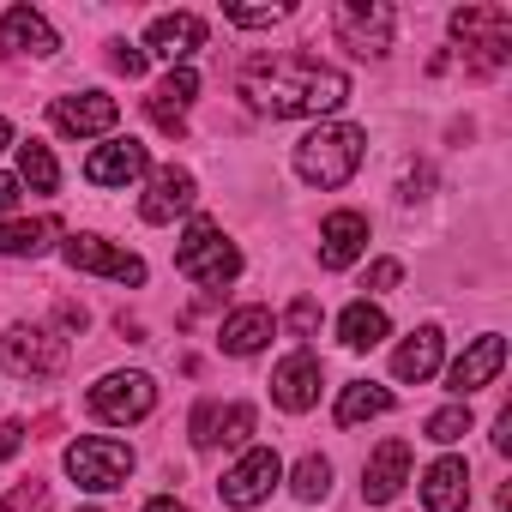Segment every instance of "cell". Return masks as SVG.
Returning a JSON list of instances; mask_svg holds the SVG:
<instances>
[{"label":"cell","instance_id":"cell-37","mask_svg":"<svg viewBox=\"0 0 512 512\" xmlns=\"http://www.w3.org/2000/svg\"><path fill=\"white\" fill-rule=\"evenodd\" d=\"M494 452H512V410L494 416Z\"/></svg>","mask_w":512,"mask_h":512},{"label":"cell","instance_id":"cell-15","mask_svg":"<svg viewBox=\"0 0 512 512\" xmlns=\"http://www.w3.org/2000/svg\"><path fill=\"white\" fill-rule=\"evenodd\" d=\"M362 247H368V217H362V211H332V217L320 223V266H326V272L356 266Z\"/></svg>","mask_w":512,"mask_h":512},{"label":"cell","instance_id":"cell-10","mask_svg":"<svg viewBox=\"0 0 512 512\" xmlns=\"http://www.w3.org/2000/svg\"><path fill=\"white\" fill-rule=\"evenodd\" d=\"M392 25H398V13L386 7V0H344L338 7V37L356 55H386L392 49Z\"/></svg>","mask_w":512,"mask_h":512},{"label":"cell","instance_id":"cell-34","mask_svg":"<svg viewBox=\"0 0 512 512\" xmlns=\"http://www.w3.org/2000/svg\"><path fill=\"white\" fill-rule=\"evenodd\" d=\"M109 61H115V73H127V79H139V73H145V49H127V43H115V55H109Z\"/></svg>","mask_w":512,"mask_h":512},{"label":"cell","instance_id":"cell-28","mask_svg":"<svg viewBox=\"0 0 512 512\" xmlns=\"http://www.w3.org/2000/svg\"><path fill=\"white\" fill-rule=\"evenodd\" d=\"M19 187H31V193H55L61 187V169H55V151L49 145H19Z\"/></svg>","mask_w":512,"mask_h":512},{"label":"cell","instance_id":"cell-32","mask_svg":"<svg viewBox=\"0 0 512 512\" xmlns=\"http://www.w3.org/2000/svg\"><path fill=\"white\" fill-rule=\"evenodd\" d=\"M223 19H229V25H241V31H260V25H278V19H284V7H223Z\"/></svg>","mask_w":512,"mask_h":512},{"label":"cell","instance_id":"cell-14","mask_svg":"<svg viewBox=\"0 0 512 512\" xmlns=\"http://www.w3.org/2000/svg\"><path fill=\"white\" fill-rule=\"evenodd\" d=\"M272 398H278L290 416L314 410V404H320V356H314V350L284 356V362H278V374H272Z\"/></svg>","mask_w":512,"mask_h":512},{"label":"cell","instance_id":"cell-2","mask_svg":"<svg viewBox=\"0 0 512 512\" xmlns=\"http://www.w3.org/2000/svg\"><path fill=\"white\" fill-rule=\"evenodd\" d=\"M362 151H368V133L350 127V121H332V127H314L302 145H296V175L308 187H344L356 169H362Z\"/></svg>","mask_w":512,"mask_h":512},{"label":"cell","instance_id":"cell-21","mask_svg":"<svg viewBox=\"0 0 512 512\" xmlns=\"http://www.w3.org/2000/svg\"><path fill=\"white\" fill-rule=\"evenodd\" d=\"M0 49H19V55L49 61V55L61 49V37H55V25H49L37 7H13L7 19H0Z\"/></svg>","mask_w":512,"mask_h":512},{"label":"cell","instance_id":"cell-36","mask_svg":"<svg viewBox=\"0 0 512 512\" xmlns=\"http://www.w3.org/2000/svg\"><path fill=\"white\" fill-rule=\"evenodd\" d=\"M19 446H25V428L19 422H0V458H13Z\"/></svg>","mask_w":512,"mask_h":512},{"label":"cell","instance_id":"cell-12","mask_svg":"<svg viewBox=\"0 0 512 512\" xmlns=\"http://www.w3.org/2000/svg\"><path fill=\"white\" fill-rule=\"evenodd\" d=\"M151 169V151L139 145V139H109V145H97L91 157H85V181L91 187H127V181H139Z\"/></svg>","mask_w":512,"mask_h":512},{"label":"cell","instance_id":"cell-40","mask_svg":"<svg viewBox=\"0 0 512 512\" xmlns=\"http://www.w3.org/2000/svg\"><path fill=\"white\" fill-rule=\"evenodd\" d=\"M7 145H13V121H7V115H0V151H7Z\"/></svg>","mask_w":512,"mask_h":512},{"label":"cell","instance_id":"cell-22","mask_svg":"<svg viewBox=\"0 0 512 512\" xmlns=\"http://www.w3.org/2000/svg\"><path fill=\"white\" fill-rule=\"evenodd\" d=\"M193 97H199V73H193V67H169V79L145 97V109H151V121H157L163 133H181Z\"/></svg>","mask_w":512,"mask_h":512},{"label":"cell","instance_id":"cell-16","mask_svg":"<svg viewBox=\"0 0 512 512\" xmlns=\"http://www.w3.org/2000/svg\"><path fill=\"white\" fill-rule=\"evenodd\" d=\"M193 199H199V181L169 163V169L151 175V193L139 199V217H145V223H175L181 211H193Z\"/></svg>","mask_w":512,"mask_h":512},{"label":"cell","instance_id":"cell-13","mask_svg":"<svg viewBox=\"0 0 512 512\" xmlns=\"http://www.w3.org/2000/svg\"><path fill=\"white\" fill-rule=\"evenodd\" d=\"M500 368H506V338L500 332H482L458 362H452V374H446V386L458 392V398H470V392H482V386H494L500 380Z\"/></svg>","mask_w":512,"mask_h":512},{"label":"cell","instance_id":"cell-29","mask_svg":"<svg viewBox=\"0 0 512 512\" xmlns=\"http://www.w3.org/2000/svg\"><path fill=\"white\" fill-rule=\"evenodd\" d=\"M290 488H296L302 500H326V494H332V464H326L320 452H308V458L296 464V476H290Z\"/></svg>","mask_w":512,"mask_h":512},{"label":"cell","instance_id":"cell-25","mask_svg":"<svg viewBox=\"0 0 512 512\" xmlns=\"http://www.w3.org/2000/svg\"><path fill=\"white\" fill-rule=\"evenodd\" d=\"M386 332H392V320H386V308H374V302H350V308L338 314V338H344V350H374Z\"/></svg>","mask_w":512,"mask_h":512},{"label":"cell","instance_id":"cell-18","mask_svg":"<svg viewBox=\"0 0 512 512\" xmlns=\"http://www.w3.org/2000/svg\"><path fill=\"white\" fill-rule=\"evenodd\" d=\"M205 43V19L199 13H163V19H151V31H145V49L151 55H163L169 67H187V55Z\"/></svg>","mask_w":512,"mask_h":512},{"label":"cell","instance_id":"cell-7","mask_svg":"<svg viewBox=\"0 0 512 512\" xmlns=\"http://www.w3.org/2000/svg\"><path fill=\"white\" fill-rule=\"evenodd\" d=\"M278 482H284V458H278L272 446H253V452H241V458H235V470H223L217 494H223V506L247 512V506H260Z\"/></svg>","mask_w":512,"mask_h":512},{"label":"cell","instance_id":"cell-20","mask_svg":"<svg viewBox=\"0 0 512 512\" xmlns=\"http://www.w3.org/2000/svg\"><path fill=\"white\" fill-rule=\"evenodd\" d=\"M470 500V464L464 458H434L422 470V506L428 512H464Z\"/></svg>","mask_w":512,"mask_h":512},{"label":"cell","instance_id":"cell-27","mask_svg":"<svg viewBox=\"0 0 512 512\" xmlns=\"http://www.w3.org/2000/svg\"><path fill=\"white\" fill-rule=\"evenodd\" d=\"M55 241V223L49 217H13V223H0V253H7V260H37V253Z\"/></svg>","mask_w":512,"mask_h":512},{"label":"cell","instance_id":"cell-1","mask_svg":"<svg viewBox=\"0 0 512 512\" xmlns=\"http://www.w3.org/2000/svg\"><path fill=\"white\" fill-rule=\"evenodd\" d=\"M247 97L266 115H332L350 103V79L320 61H260L247 73Z\"/></svg>","mask_w":512,"mask_h":512},{"label":"cell","instance_id":"cell-31","mask_svg":"<svg viewBox=\"0 0 512 512\" xmlns=\"http://www.w3.org/2000/svg\"><path fill=\"white\" fill-rule=\"evenodd\" d=\"M284 326H290L296 338H314V332H320V302H314V296H296L290 314H284Z\"/></svg>","mask_w":512,"mask_h":512},{"label":"cell","instance_id":"cell-17","mask_svg":"<svg viewBox=\"0 0 512 512\" xmlns=\"http://www.w3.org/2000/svg\"><path fill=\"white\" fill-rule=\"evenodd\" d=\"M404 482H410V440H380L374 458L362 464V494L374 506H386V500H398Z\"/></svg>","mask_w":512,"mask_h":512},{"label":"cell","instance_id":"cell-38","mask_svg":"<svg viewBox=\"0 0 512 512\" xmlns=\"http://www.w3.org/2000/svg\"><path fill=\"white\" fill-rule=\"evenodd\" d=\"M19 193H25V187H19V175H0V211H13V205H19Z\"/></svg>","mask_w":512,"mask_h":512},{"label":"cell","instance_id":"cell-30","mask_svg":"<svg viewBox=\"0 0 512 512\" xmlns=\"http://www.w3.org/2000/svg\"><path fill=\"white\" fill-rule=\"evenodd\" d=\"M422 434H428L434 446H452V440H464V434H470V404H446V410H434Z\"/></svg>","mask_w":512,"mask_h":512},{"label":"cell","instance_id":"cell-26","mask_svg":"<svg viewBox=\"0 0 512 512\" xmlns=\"http://www.w3.org/2000/svg\"><path fill=\"white\" fill-rule=\"evenodd\" d=\"M386 410H392V392H386V386H374V380H350V386L338 392V428L374 422V416H386Z\"/></svg>","mask_w":512,"mask_h":512},{"label":"cell","instance_id":"cell-19","mask_svg":"<svg viewBox=\"0 0 512 512\" xmlns=\"http://www.w3.org/2000/svg\"><path fill=\"white\" fill-rule=\"evenodd\" d=\"M253 434V404H199L193 410V446H241Z\"/></svg>","mask_w":512,"mask_h":512},{"label":"cell","instance_id":"cell-3","mask_svg":"<svg viewBox=\"0 0 512 512\" xmlns=\"http://www.w3.org/2000/svg\"><path fill=\"white\" fill-rule=\"evenodd\" d=\"M175 272L193 278V284H205V290H223V284L241 278V253H235V241L211 217H193L187 235L175 241Z\"/></svg>","mask_w":512,"mask_h":512},{"label":"cell","instance_id":"cell-5","mask_svg":"<svg viewBox=\"0 0 512 512\" xmlns=\"http://www.w3.org/2000/svg\"><path fill=\"white\" fill-rule=\"evenodd\" d=\"M67 476H73L79 488H91V494L127 488V476H133V446H121V440H109V434H85V440L67 446Z\"/></svg>","mask_w":512,"mask_h":512},{"label":"cell","instance_id":"cell-6","mask_svg":"<svg viewBox=\"0 0 512 512\" xmlns=\"http://www.w3.org/2000/svg\"><path fill=\"white\" fill-rule=\"evenodd\" d=\"M151 410H157V380L139 374V368L133 374H103L91 386V416L97 422H121L127 428V422H145Z\"/></svg>","mask_w":512,"mask_h":512},{"label":"cell","instance_id":"cell-11","mask_svg":"<svg viewBox=\"0 0 512 512\" xmlns=\"http://www.w3.org/2000/svg\"><path fill=\"white\" fill-rule=\"evenodd\" d=\"M49 121H55L67 139H103V133H115L121 103H115L109 91H79V97H55Z\"/></svg>","mask_w":512,"mask_h":512},{"label":"cell","instance_id":"cell-9","mask_svg":"<svg viewBox=\"0 0 512 512\" xmlns=\"http://www.w3.org/2000/svg\"><path fill=\"white\" fill-rule=\"evenodd\" d=\"M61 260L73 266V272H97V278H115V284H145V260L139 253H127V247H109L103 235H73L67 247H61Z\"/></svg>","mask_w":512,"mask_h":512},{"label":"cell","instance_id":"cell-4","mask_svg":"<svg viewBox=\"0 0 512 512\" xmlns=\"http://www.w3.org/2000/svg\"><path fill=\"white\" fill-rule=\"evenodd\" d=\"M452 37L464 43L476 73H494L512 55V13L506 7H458L452 13Z\"/></svg>","mask_w":512,"mask_h":512},{"label":"cell","instance_id":"cell-23","mask_svg":"<svg viewBox=\"0 0 512 512\" xmlns=\"http://www.w3.org/2000/svg\"><path fill=\"white\" fill-rule=\"evenodd\" d=\"M440 350H446V338H440V326H416L398 350H392V374L398 380H410V386H422V380H434V368H440Z\"/></svg>","mask_w":512,"mask_h":512},{"label":"cell","instance_id":"cell-33","mask_svg":"<svg viewBox=\"0 0 512 512\" xmlns=\"http://www.w3.org/2000/svg\"><path fill=\"white\" fill-rule=\"evenodd\" d=\"M43 500H49V488H43V482H19L7 500H0V512H43Z\"/></svg>","mask_w":512,"mask_h":512},{"label":"cell","instance_id":"cell-41","mask_svg":"<svg viewBox=\"0 0 512 512\" xmlns=\"http://www.w3.org/2000/svg\"><path fill=\"white\" fill-rule=\"evenodd\" d=\"M73 512H97V506H73Z\"/></svg>","mask_w":512,"mask_h":512},{"label":"cell","instance_id":"cell-39","mask_svg":"<svg viewBox=\"0 0 512 512\" xmlns=\"http://www.w3.org/2000/svg\"><path fill=\"white\" fill-rule=\"evenodd\" d=\"M145 512H187V506L175 494H157V500H145Z\"/></svg>","mask_w":512,"mask_h":512},{"label":"cell","instance_id":"cell-8","mask_svg":"<svg viewBox=\"0 0 512 512\" xmlns=\"http://www.w3.org/2000/svg\"><path fill=\"white\" fill-rule=\"evenodd\" d=\"M0 362H7L13 374H25V380H49V374L67 368V344L49 326H13L7 338H0Z\"/></svg>","mask_w":512,"mask_h":512},{"label":"cell","instance_id":"cell-24","mask_svg":"<svg viewBox=\"0 0 512 512\" xmlns=\"http://www.w3.org/2000/svg\"><path fill=\"white\" fill-rule=\"evenodd\" d=\"M272 332H278V320H272L266 308H235V314L223 320L217 344H223L229 356H260V350L272 344Z\"/></svg>","mask_w":512,"mask_h":512},{"label":"cell","instance_id":"cell-35","mask_svg":"<svg viewBox=\"0 0 512 512\" xmlns=\"http://www.w3.org/2000/svg\"><path fill=\"white\" fill-rule=\"evenodd\" d=\"M398 278H404V266H398V260H374V266H368V284H374V290H392Z\"/></svg>","mask_w":512,"mask_h":512}]
</instances>
